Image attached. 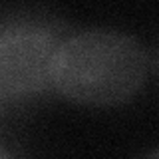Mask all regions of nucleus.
Returning <instances> with one entry per match:
<instances>
[{
    "label": "nucleus",
    "mask_w": 159,
    "mask_h": 159,
    "mask_svg": "<svg viewBox=\"0 0 159 159\" xmlns=\"http://www.w3.org/2000/svg\"><path fill=\"white\" fill-rule=\"evenodd\" d=\"M0 159H12V157L8 155V151H6V149H4L2 145H0Z\"/></svg>",
    "instance_id": "nucleus-4"
},
{
    "label": "nucleus",
    "mask_w": 159,
    "mask_h": 159,
    "mask_svg": "<svg viewBox=\"0 0 159 159\" xmlns=\"http://www.w3.org/2000/svg\"><path fill=\"white\" fill-rule=\"evenodd\" d=\"M141 159H159V147H157V149H153V151H149L147 155H143Z\"/></svg>",
    "instance_id": "nucleus-3"
},
{
    "label": "nucleus",
    "mask_w": 159,
    "mask_h": 159,
    "mask_svg": "<svg viewBox=\"0 0 159 159\" xmlns=\"http://www.w3.org/2000/svg\"><path fill=\"white\" fill-rule=\"evenodd\" d=\"M149 56L135 36L116 28H86L58 44L50 86L86 106H117L147 80Z\"/></svg>",
    "instance_id": "nucleus-1"
},
{
    "label": "nucleus",
    "mask_w": 159,
    "mask_h": 159,
    "mask_svg": "<svg viewBox=\"0 0 159 159\" xmlns=\"http://www.w3.org/2000/svg\"><path fill=\"white\" fill-rule=\"evenodd\" d=\"M58 44L50 28L40 24H0V102L46 88Z\"/></svg>",
    "instance_id": "nucleus-2"
},
{
    "label": "nucleus",
    "mask_w": 159,
    "mask_h": 159,
    "mask_svg": "<svg viewBox=\"0 0 159 159\" xmlns=\"http://www.w3.org/2000/svg\"><path fill=\"white\" fill-rule=\"evenodd\" d=\"M155 68H157V74H159V48H157V54H155Z\"/></svg>",
    "instance_id": "nucleus-5"
}]
</instances>
